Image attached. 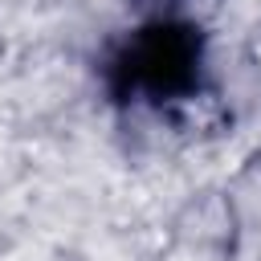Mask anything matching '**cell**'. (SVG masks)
<instances>
[{
  "label": "cell",
  "instance_id": "6da1fadb",
  "mask_svg": "<svg viewBox=\"0 0 261 261\" xmlns=\"http://www.w3.org/2000/svg\"><path fill=\"white\" fill-rule=\"evenodd\" d=\"M188 57L192 53H188L184 41H175V37H147L135 49V57H130V73L139 82H151L159 90V86H171L175 82V73L188 65Z\"/></svg>",
  "mask_w": 261,
  "mask_h": 261
}]
</instances>
